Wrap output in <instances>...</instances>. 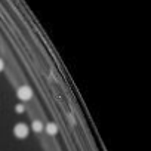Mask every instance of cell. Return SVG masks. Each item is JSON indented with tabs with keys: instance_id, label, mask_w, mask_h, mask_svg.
Masks as SVG:
<instances>
[{
	"instance_id": "3",
	"label": "cell",
	"mask_w": 151,
	"mask_h": 151,
	"mask_svg": "<svg viewBox=\"0 0 151 151\" xmlns=\"http://www.w3.org/2000/svg\"><path fill=\"white\" fill-rule=\"evenodd\" d=\"M31 127H33L34 132H42V130H43V123L39 122V120H34L33 124H31Z\"/></svg>"
},
{
	"instance_id": "1",
	"label": "cell",
	"mask_w": 151,
	"mask_h": 151,
	"mask_svg": "<svg viewBox=\"0 0 151 151\" xmlns=\"http://www.w3.org/2000/svg\"><path fill=\"white\" fill-rule=\"evenodd\" d=\"M31 95H33V92H31V89H30L28 86H21V88L18 89V98H19V99L27 101V99L31 98Z\"/></svg>"
},
{
	"instance_id": "5",
	"label": "cell",
	"mask_w": 151,
	"mask_h": 151,
	"mask_svg": "<svg viewBox=\"0 0 151 151\" xmlns=\"http://www.w3.org/2000/svg\"><path fill=\"white\" fill-rule=\"evenodd\" d=\"M17 111H18V113H22V111H24V105H21V104H19V105L17 107Z\"/></svg>"
},
{
	"instance_id": "4",
	"label": "cell",
	"mask_w": 151,
	"mask_h": 151,
	"mask_svg": "<svg viewBox=\"0 0 151 151\" xmlns=\"http://www.w3.org/2000/svg\"><path fill=\"white\" fill-rule=\"evenodd\" d=\"M56 130H58V127H56V124H55V123H49V124L46 126V132H47V133H50V135L56 133Z\"/></svg>"
},
{
	"instance_id": "2",
	"label": "cell",
	"mask_w": 151,
	"mask_h": 151,
	"mask_svg": "<svg viewBox=\"0 0 151 151\" xmlns=\"http://www.w3.org/2000/svg\"><path fill=\"white\" fill-rule=\"evenodd\" d=\"M15 135H17L18 138H25V136L28 135V127H27V124L18 123V124L15 126Z\"/></svg>"
},
{
	"instance_id": "6",
	"label": "cell",
	"mask_w": 151,
	"mask_h": 151,
	"mask_svg": "<svg viewBox=\"0 0 151 151\" xmlns=\"http://www.w3.org/2000/svg\"><path fill=\"white\" fill-rule=\"evenodd\" d=\"M2 70H3V61L0 59V71H2Z\"/></svg>"
}]
</instances>
